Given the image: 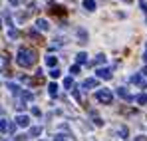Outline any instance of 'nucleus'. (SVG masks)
Returning a JSON list of instances; mask_svg holds the SVG:
<instances>
[{
	"mask_svg": "<svg viewBox=\"0 0 147 141\" xmlns=\"http://www.w3.org/2000/svg\"><path fill=\"white\" fill-rule=\"evenodd\" d=\"M84 8H86L88 12L96 10V0H84Z\"/></svg>",
	"mask_w": 147,
	"mask_h": 141,
	"instance_id": "14",
	"label": "nucleus"
},
{
	"mask_svg": "<svg viewBox=\"0 0 147 141\" xmlns=\"http://www.w3.org/2000/svg\"><path fill=\"white\" fill-rule=\"evenodd\" d=\"M139 74H141V76H147V66H145V68H143L141 72H139Z\"/></svg>",
	"mask_w": 147,
	"mask_h": 141,
	"instance_id": "31",
	"label": "nucleus"
},
{
	"mask_svg": "<svg viewBox=\"0 0 147 141\" xmlns=\"http://www.w3.org/2000/svg\"><path fill=\"white\" fill-rule=\"evenodd\" d=\"M76 34H78V38H80V44H86V42H88V32H86L84 28H78Z\"/></svg>",
	"mask_w": 147,
	"mask_h": 141,
	"instance_id": "8",
	"label": "nucleus"
},
{
	"mask_svg": "<svg viewBox=\"0 0 147 141\" xmlns=\"http://www.w3.org/2000/svg\"><path fill=\"white\" fill-rule=\"evenodd\" d=\"M70 72H72V74H78V72H80V66H78V64H74L72 68H70Z\"/></svg>",
	"mask_w": 147,
	"mask_h": 141,
	"instance_id": "28",
	"label": "nucleus"
},
{
	"mask_svg": "<svg viewBox=\"0 0 147 141\" xmlns=\"http://www.w3.org/2000/svg\"><path fill=\"white\" fill-rule=\"evenodd\" d=\"M32 115H36V117H40V115H42V111H40V107H36V105H34V107H32Z\"/></svg>",
	"mask_w": 147,
	"mask_h": 141,
	"instance_id": "26",
	"label": "nucleus"
},
{
	"mask_svg": "<svg viewBox=\"0 0 147 141\" xmlns=\"http://www.w3.org/2000/svg\"><path fill=\"white\" fill-rule=\"evenodd\" d=\"M52 12H54V14H64V8H62V6H54Z\"/></svg>",
	"mask_w": 147,
	"mask_h": 141,
	"instance_id": "25",
	"label": "nucleus"
},
{
	"mask_svg": "<svg viewBox=\"0 0 147 141\" xmlns=\"http://www.w3.org/2000/svg\"><path fill=\"white\" fill-rule=\"evenodd\" d=\"M60 74H62V72L58 70V68H54V70H50V78H54V80H58V78H60Z\"/></svg>",
	"mask_w": 147,
	"mask_h": 141,
	"instance_id": "23",
	"label": "nucleus"
},
{
	"mask_svg": "<svg viewBox=\"0 0 147 141\" xmlns=\"http://www.w3.org/2000/svg\"><path fill=\"white\" fill-rule=\"evenodd\" d=\"M36 28H38V30H42V32H48V30H50V24H48V20L40 18V20L36 22Z\"/></svg>",
	"mask_w": 147,
	"mask_h": 141,
	"instance_id": "10",
	"label": "nucleus"
},
{
	"mask_svg": "<svg viewBox=\"0 0 147 141\" xmlns=\"http://www.w3.org/2000/svg\"><path fill=\"white\" fill-rule=\"evenodd\" d=\"M139 6H141L143 12H147V2H145V0H139Z\"/></svg>",
	"mask_w": 147,
	"mask_h": 141,
	"instance_id": "27",
	"label": "nucleus"
},
{
	"mask_svg": "<svg viewBox=\"0 0 147 141\" xmlns=\"http://www.w3.org/2000/svg\"><path fill=\"white\" fill-rule=\"evenodd\" d=\"M54 141H68V135H64V133H58V135L54 137Z\"/></svg>",
	"mask_w": 147,
	"mask_h": 141,
	"instance_id": "24",
	"label": "nucleus"
},
{
	"mask_svg": "<svg viewBox=\"0 0 147 141\" xmlns=\"http://www.w3.org/2000/svg\"><path fill=\"white\" fill-rule=\"evenodd\" d=\"M135 101H137L139 105H145V103H147V95L145 94H139L137 97H135Z\"/></svg>",
	"mask_w": 147,
	"mask_h": 141,
	"instance_id": "17",
	"label": "nucleus"
},
{
	"mask_svg": "<svg viewBox=\"0 0 147 141\" xmlns=\"http://www.w3.org/2000/svg\"><path fill=\"white\" fill-rule=\"evenodd\" d=\"M135 141H147L145 135H139V137H135Z\"/></svg>",
	"mask_w": 147,
	"mask_h": 141,
	"instance_id": "30",
	"label": "nucleus"
},
{
	"mask_svg": "<svg viewBox=\"0 0 147 141\" xmlns=\"http://www.w3.org/2000/svg\"><path fill=\"white\" fill-rule=\"evenodd\" d=\"M8 127H10V123L2 117V119H0V129H2V133H6V131H8Z\"/></svg>",
	"mask_w": 147,
	"mask_h": 141,
	"instance_id": "18",
	"label": "nucleus"
},
{
	"mask_svg": "<svg viewBox=\"0 0 147 141\" xmlns=\"http://www.w3.org/2000/svg\"><path fill=\"white\" fill-rule=\"evenodd\" d=\"M14 123H16V125H18V127H28V125H30V117H28V115H22V113H20V115H16V119H14Z\"/></svg>",
	"mask_w": 147,
	"mask_h": 141,
	"instance_id": "4",
	"label": "nucleus"
},
{
	"mask_svg": "<svg viewBox=\"0 0 147 141\" xmlns=\"http://www.w3.org/2000/svg\"><path fill=\"white\" fill-rule=\"evenodd\" d=\"M143 62L147 64V50H145V54H143Z\"/></svg>",
	"mask_w": 147,
	"mask_h": 141,
	"instance_id": "32",
	"label": "nucleus"
},
{
	"mask_svg": "<svg viewBox=\"0 0 147 141\" xmlns=\"http://www.w3.org/2000/svg\"><path fill=\"white\" fill-rule=\"evenodd\" d=\"M94 64H96V66H101V64H105V56H103V54H99L98 58L94 60Z\"/></svg>",
	"mask_w": 147,
	"mask_h": 141,
	"instance_id": "20",
	"label": "nucleus"
},
{
	"mask_svg": "<svg viewBox=\"0 0 147 141\" xmlns=\"http://www.w3.org/2000/svg\"><path fill=\"white\" fill-rule=\"evenodd\" d=\"M64 86H66L68 90H74V88H76V84H74L72 78H66V80H64Z\"/></svg>",
	"mask_w": 147,
	"mask_h": 141,
	"instance_id": "19",
	"label": "nucleus"
},
{
	"mask_svg": "<svg viewBox=\"0 0 147 141\" xmlns=\"http://www.w3.org/2000/svg\"><path fill=\"white\" fill-rule=\"evenodd\" d=\"M46 64H48L50 68L54 70V68H56V64H58V58H54V56H48V58H46Z\"/></svg>",
	"mask_w": 147,
	"mask_h": 141,
	"instance_id": "16",
	"label": "nucleus"
},
{
	"mask_svg": "<svg viewBox=\"0 0 147 141\" xmlns=\"http://www.w3.org/2000/svg\"><path fill=\"white\" fill-rule=\"evenodd\" d=\"M131 84H137V86H143V80H141V74H133L131 78Z\"/></svg>",
	"mask_w": 147,
	"mask_h": 141,
	"instance_id": "15",
	"label": "nucleus"
},
{
	"mask_svg": "<svg viewBox=\"0 0 147 141\" xmlns=\"http://www.w3.org/2000/svg\"><path fill=\"white\" fill-rule=\"evenodd\" d=\"M96 97H98L99 103H105V105H109V103L113 101V94H111L109 90H105V88H103V90H98V92H96Z\"/></svg>",
	"mask_w": 147,
	"mask_h": 141,
	"instance_id": "2",
	"label": "nucleus"
},
{
	"mask_svg": "<svg viewBox=\"0 0 147 141\" xmlns=\"http://www.w3.org/2000/svg\"><path fill=\"white\" fill-rule=\"evenodd\" d=\"M76 64H78V66H82V64H88V54H86V52H80V54L76 56Z\"/></svg>",
	"mask_w": 147,
	"mask_h": 141,
	"instance_id": "11",
	"label": "nucleus"
},
{
	"mask_svg": "<svg viewBox=\"0 0 147 141\" xmlns=\"http://www.w3.org/2000/svg\"><path fill=\"white\" fill-rule=\"evenodd\" d=\"M16 62H18V66H22V68L34 66V64H36V52L30 50V48H20V50H18V56H16Z\"/></svg>",
	"mask_w": 147,
	"mask_h": 141,
	"instance_id": "1",
	"label": "nucleus"
},
{
	"mask_svg": "<svg viewBox=\"0 0 147 141\" xmlns=\"http://www.w3.org/2000/svg\"><path fill=\"white\" fill-rule=\"evenodd\" d=\"M48 94L52 95V97H56V95H58V84H56V82L48 84Z\"/></svg>",
	"mask_w": 147,
	"mask_h": 141,
	"instance_id": "13",
	"label": "nucleus"
},
{
	"mask_svg": "<svg viewBox=\"0 0 147 141\" xmlns=\"http://www.w3.org/2000/svg\"><path fill=\"white\" fill-rule=\"evenodd\" d=\"M119 135H121L123 139H127V135H129V131H127V125H121V127H119Z\"/></svg>",
	"mask_w": 147,
	"mask_h": 141,
	"instance_id": "21",
	"label": "nucleus"
},
{
	"mask_svg": "<svg viewBox=\"0 0 147 141\" xmlns=\"http://www.w3.org/2000/svg\"><path fill=\"white\" fill-rule=\"evenodd\" d=\"M32 97H34V95L30 94V92H22V95H20V101H18V105H16V107H24V103L32 101Z\"/></svg>",
	"mask_w": 147,
	"mask_h": 141,
	"instance_id": "6",
	"label": "nucleus"
},
{
	"mask_svg": "<svg viewBox=\"0 0 147 141\" xmlns=\"http://www.w3.org/2000/svg\"><path fill=\"white\" fill-rule=\"evenodd\" d=\"M8 38L16 40V38H18V30H16V28H10V30H8Z\"/></svg>",
	"mask_w": 147,
	"mask_h": 141,
	"instance_id": "22",
	"label": "nucleus"
},
{
	"mask_svg": "<svg viewBox=\"0 0 147 141\" xmlns=\"http://www.w3.org/2000/svg\"><path fill=\"white\" fill-rule=\"evenodd\" d=\"M42 125H34V127H30V131H28V135L30 137H38V135H42Z\"/></svg>",
	"mask_w": 147,
	"mask_h": 141,
	"instance_id": "9",
	"label": "nucleus"
},
{
	"mask_svg": "<svg viewBox=\"0 0 147 141\" xmlns=\"http://www.w3.org/2000/svg\"><path fill=\"white\" fill-rule=\"evenodd\" d=\"M6 88L10 90V94H12V95H22V90H20L16 84H6Z\"/></svg>",
	"mask_w": 147,
	"mask_h": 141,
	"instance_id": "12",
	"label": "nucleus"
},
{
	"mask_svg": "<svg viewBox=\"0 0 147 141\" xmlns=\"http://www.w3.org/2000/svg\"><path fill=\"white\" fill-rule=\"evenodd\" d=\"M28 139V135H16V141H26Z\"/></svg>",
	"mask_w": 147,
	"mask_h": 141,
	"instance_id": "29",
	"label": "nucleus"
},
{
	"mask_svg": "<svg viewBox=\"0 0 147 141\" xmlns=\"http://www.w3.org/2000/svg\"><path fill=\"white\" fill-rule=\"evenodd\" d=\"M98 80H111L113 78V74H111V70L109 68H98Z\"/></svg>",
	"mask_w": 147,
	"mask_h": 141,
	"instance_id": "3",
	"label": "nucleus"
},
{
	"mask_svg": "<svg viewBox=\"0 0 147 141\" xmlns=\"http://www.w3.org/2000/svg\"><path fill=\"white\" fill-rule=\"evenodd\" d=\"M94 88H98V80H96V78H88V80L82 84V90H94Z\"/></svg>",
	"mask_w": 147,
	"mask_h": 141,
	"instance_id": "5",
	"label": "nucleus"
},
{
	"mask_svg": "<svg viewBox=\"0 0 147 141\" xmlns=\"http://www.w3.org/2000/svg\"><path fill=\"white\" fill-rule=\"evenodd\" d=\"M117 95H119L121 99H125V101H133V99H135V97L129 94V92H127L125 88H117Z\"/></svg>",
	"mask_w": 147,
	"mask_h": 141,
	"instance_id": "7",
	"label": "nucleus"
}]
</instances>
